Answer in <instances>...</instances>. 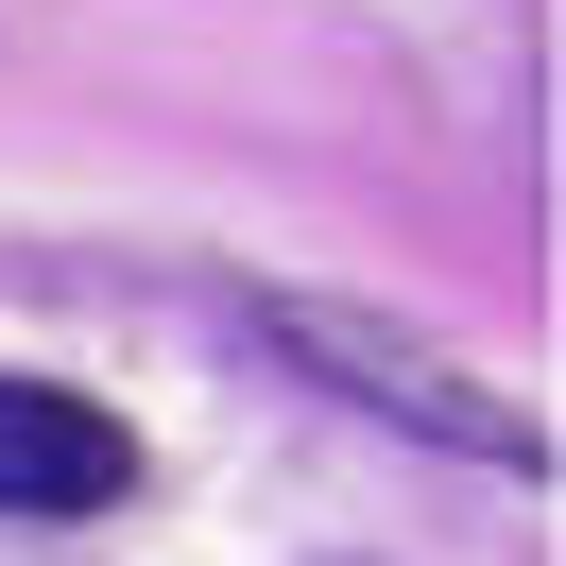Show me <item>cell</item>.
<instances>
[{
	"label": "cell",
	"mask_w": 566,
	"mask_h": 566,
	"mask_svg": "<svg viewBox=\"0 0 566 566\" xmlns=\"http://www.w3.org/2000/svg\"><path fill=\"white\" fill-rule=\"evenodd\" d=\"M275 326H292V344H310L344 395H378V412H429L463 463H532V412H515V395H481V378H447L429 344H378V326H360V310H326V292H292Z\"/></svg>",
	"instance_id": "1"
},
{
	"label": "cell",
	"mask_w": 566,
	"mask_h": 566,
	"mask_svg": "<svg viewBox=\"0 0 566 566\" xmlns=\"http://www.w3.org/2000/svg\"><path fill=\"white\" fill-rule=\"evenodd\" d=\"M120 481H138V447H120L104 395H70V378H0V515H104Z\"/></svg>",
	"instance_id": "2"
}]
</instances>
